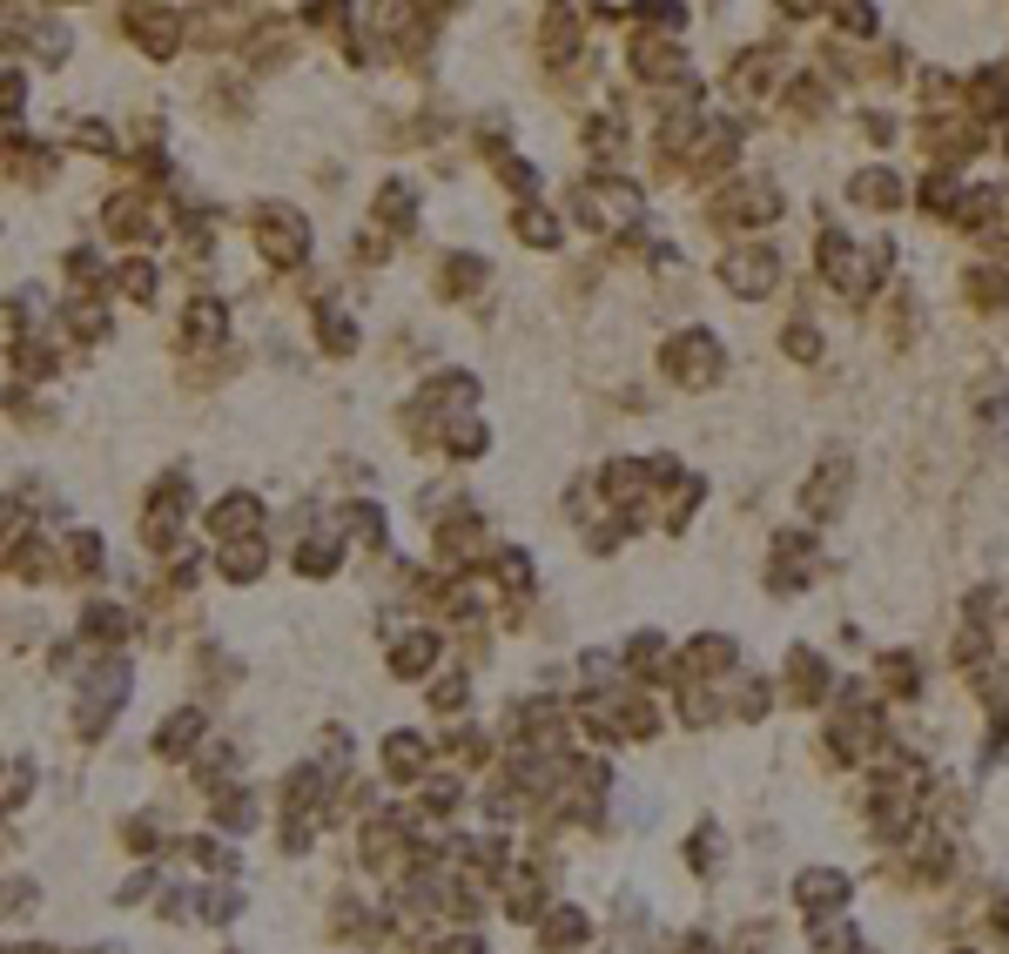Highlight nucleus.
I'll return each mask as SVG.
<instances>
[{
    "label": "nucleus",
    "mask_w": 1009,
    "mask_h": 954,
    "mask_svg": "<svg viewBox=\"0 0 1009 954\" xmlns=\"http://www.w3.org/2000/svg\"><path fill=\"white\" fill-rule=\"evenodd\" d=\"M666 364H673V377H680V384H714V377H720V343H714V336H680V343L666 350Z\"/></svg>",
    "instance_id": "nucleus-1"
},
{
    "label": "nucleus",
    "mask_w": 1009,
    "mask_h": 954,
    "mask_svg": "<svg viewBox=\"0 0 1009 954\" xmlns=\"http://www.w3.org/2000/svg\"><path fill=\"white\" fill-rule=\"evenodd\" d=\"M989 196H996V202H989V209H1002V216H1009V189H989Z\"/></svg>",
    "instance_id": "nucleus-9"
},
{
    "label": "nucleus",
    "mask_w": 1009,
    "mask_h": 954,
    "mask_svg": "<svg viewBox=\"0 0 1009 954\" xmlns=\"http://www.w3.org/2000/svg\"><path fill=\"white\" fill-rule=\"evenodd\" d=\"M969 296L982 310H1002L1009 303V270H969Z\"/></svg>",
    "instance_id": "nucleus-6"
},
{
    "label": "nucleus",
    "mask_w": 1009,
    "mask_h": 954,
    "mask_svg": "<svg viewBox=\"0 0 1009 954\" xmlns=\"http://www.w3.org/2000/svg\"><path fill=\"white\" fill-rule=\"evenodd\" d=\"M969 108H976V115H1002V108H1009V74H996V67L976 74V81H969Z\"/></svg>",
    "instance_id": "nucleus-4"
},
{
    "label": "nucleus",
    "mask_w": 1009,
    "mask_h": 954,
    "mask_svg": "<svg viewBox=\"0 0 1009 954\" xmlns=\"http://www.w3.org/2000/svg\"><path fill=\"white\" fill-rule=\"evenodd\" d=\"M768 283H774V249H740V255H727V290L761 296Z\"/></svg>",
    "instance_id": "nucleus-3"
},
{
    "label": "nucleus",
    "mask_w": 1009,
    "mask_h": 954,
    "mask_svg": "<svg viewBox=\"0 0 1009 954\" xmlns=\"http://www.w3.org/2000/svg\"><path fill=\"white\" fill-rule=\"evenodd\" d=\"M849 484H855V464H849V458H828V464L814 471V484L801 491V497H808V517H834L841 497H849Z\"/></svg>",
    "instance_id": "nucleus-2"
},
{
    "label": "nucleus",
    "mask_w": 1009,
    "mask_h": 954,
    "mask_svg": "<svg viewBox=\"0 0 1009 954\" xmlns=\"http://www.w3.org/2000/svg\"><path fill=\"white\" fill-rule=\"evenodd\" d=\"M841 28H855V34H868V28H875V14H868V8H841Z\"/></svg>",
    "instance_id": "nucleus-8"
},
{
    "label": "nucleus",
    "mask_w": 1009,
    "mask_h": 954,
    "mask_svg": "<svg viewBox=\"0 0 1009 954\" xmlns=\"http://www.w3.org/2000/svg\"><path fill=\"white\" fill-rule=\"evenodd\" d=\"M788 357H801V364H814V357H821V336H814L808 323H794V329H788Z\"/></svg>",
    "instance_id": "nucleus-7"
},
{
    "label": "nucleus",
    "mask_w": 1009,
    "mask_h": 954,
    "mask_svg": "<svg viewBox=\"0 0 1009 954\" xmlns=\"http://www.w3.org/2000/svg\"><path fill=\"white\" fill-rule=\"evenodd\" d=\"M855 202H868V209H895V202H902V182L888 176V168H868V176H855Z\"/></svg>",
    "instance_id": "nucleus-5"
}]
</instances>
